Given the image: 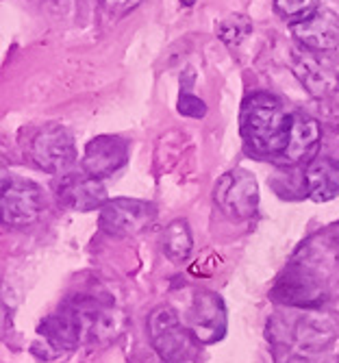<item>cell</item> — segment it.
<instances>
[{"label": "cell", "instance_id": "obj_20", "mask_svg": "<svg viewBox=\"0 0 339 363\" xmlns=\"http://www.w3.org/2000/svg\"><path fill=\"white\" fill-rule=\"evenodd\" d=\"M274 9L289 24L300 22L318 9V0H274Z\"/></svg>", "mask_w": 339, "mask_h": 363}, {"label": "cell", "instance_id": "obj_23", "mask_svg": "<svg viewBox=\"0 0 339 363\" xmlns=\"http://www.w3.org/2000/svg\"><path fill=\"white\" fill-rule=\"evenodd\" d=\"M285 363H313V361H309V359H304V357H291V359H287Z\"/></svg>", "mask_w": 339, "mask_h": 363}, {"label": "cell", "instance_id": "obj_19", "mask_svg": "<svg viewBox=\"0 0 339 363\" xmlns=\"http://www.w3.org/2000/svg\"><path fill=\"white\" fill-rule=\"evenodd\" d=\"M252 30V22L246 16H228L218 24V38L230 46L242 44Z\"/></svg>", "mask_w": 339, "mask_h": 363}, {"label": "cell", "instance_id": "obj_16", "mask_svg": "<svg viewBox=\"0 0 339 363\" xmlns=\"http://www.w3.org/2000/svg\"><path fill=\"white\" fill-rule=\"evenodd\" d=\"M304 191L316 203H328L339 196V159L316 157L304 170Z\"/></svg>", "mask_w": 339, "mask_h": 363}, {"label": "cell", "instance_id": "obj_9", "mask_svg": "<svg viewBox=\"0 0 339 363\" xmlns=\"http://www.w3.org/2000/svg\"><path fill=\"white\" fill-rule=\"evenodd\" d=\"M189 331L194 333L196 342L211 346L224 340L226 326H228V315L224 301L216 291L202 289L194 296L191 307H189Z\"/></svg>", "mask_w": 339, "mask_h": 363}, {"label": "cell", "instance_id": "obj_22", "mask_svg": "<svg viewBox=\"0 0 339 363\" xmlns=\"http://www.w3.org/2000/svg\"><path fill=\"white\" fill-rule=\"evenodd\" d=\"M142 3V0H100V5H103L109 13L113 16H122V13H128L130 9H135Z\"/></svg>", "mask_w": 339, "mask_h": 363}, {"label": "cell", "instance_id": "obj_24", "mask_svg": "<svg viewBox=\"0 0 339 363\" xmlns=\"http://www.w3.org/2000/svg\"><path fill=\"white\" fill-rule=\"evenodd\" d=\"M194 3V0H183V5H191Z\"/></svg>", "mask_w": 339, "mask_h": 363}, {"label": "cell", "instance_id": "obj_1", "mask_svg": "<svg viewBox=\"0 0 339 363\" xmlns=\"http://www.w3.org/2000/svg\"><path fill=\"white\" fill-rule=\"evenodd\" d=\"M291 128V116L277 96L250 94L240 113V133L246 148L257 157L279 159Z\"/></svg>", "mask_w": 339, "mask_h": 363}, {"label": "cell", "instance_id": "obj_3", "mask_svg": "<svg viewBox=\"0 0 339 363\" xmlns=\"http://www.w3.org/2000/svg\"><path fill=\"white\" fill-rule=\"evenodd\" d=\"M148 337L163 363H189L194 357V333L185 328L177 309L159 305L148 315Z\"/></svg>", "mask_w": 339, "mask_h": 363}, {"label": "cell", "instance_id": "obj_10", "mask_svg": "<svg viewBox=\"0 0 339 363\" xmlns=\"http://www.w3.org/2000/svg\"><path fill=\"white\" fill-rule=\"evenodd\" d=\"M81 344L77 326L65 309L50 313L38 326V342L33 344L30 352L40 359H59L72 352Z\"/></svg>", "mask_w": 339, "mask_h": 363}, {"label": "cell", "instance_id": "obj_4", "mask_svg": "<svg viewBox=\"0 0 339 363\" xmlns=\"http://www.w3.org/2000/svg\"><path fill=\"white\" fill-rule=\"evenodd\" d=\"M326 281L313 268L294 263L277 279L272 291H269V298L287 307L313 311L326 303Z\"/></svg>", "mask_w": 339, "mask_h": 363}, {"label": "cell", "instance_id": "obj_15", "mask_svg": "<svg viewBox=\"0 0 339 363\" xmlns=\"http://www.w3.org/2000/svg\"><path fill=\"white\" fill-rule=\"evenodd\" d=\"M294 74L313 98H328L339 89V74L320 52L304 50L294 55Z\"/></svg>", "mask_w": 339, "mask_h": 363}, {"label": "cell", "instance_id": "obj_25", "mask_svg": "<svg viewBox=\"0 0 339 363\" xmlns=\"http://www.w3.org/2000/svg\"><path fill=\"white\" fill-rule=\"evenodd\" d=\"M161 363H163V361H161Z\"/></svg>", "mask_w": 339, "mask_h": 363}, {"label": "cell", "instance_id": "obj_8", "mask_svg": "<svg viewBox=\"0 0 339 363\" xmlns=\"http://www.w3.org/2000/svg\"><path fill=\"white\" fill-rule=\"evenodd\" d=\"M157 218L152 203L138 198H113L100 209L98 226L111 238H135L146 230Z\"/></svg>", "mask_w": 339, "mask_h": 363}, {"label": "cell", "instance_id": "obj_7", "mask_svg": "<svg viewBox=\"0 0 339 363\" xmlns=\"http://www.w3.org/2000/svg\"><path fill=\"white\" fill-rule=\"evenodd\" d=\"M44 211V194L22 177H3V194H0V216L7 226H28L38 222Z\"/></svg>", "mask_w": 339, "mask_h": 363}, {"label": "cell", "instance_id": "obj_5", "mask_svg": "<svg viewBox=\"0 0 339 363\" xmlns=\"http://www.w3.org/2000/svg\"><path fill=\"white\" fill-rule=\"evenodd\" d=\"M30 159L48 174H70L77 166L79 155L70 130L61 124H44L30 140Z\"/></svg>", "mask_w": 339, "mask_h": 363}, {"label": "cell", "instance_id": "obj_2", "mask_svg": "<svg viewBox=\"0 0 339 363\" xmlns=\"http://www.w3.org/2000/svg\"><path fill=\"white\" fill-rule=\"evenodd\" d=\"M63 309L70 313L81 344L87 346L109 344L124 328V313L111 303L94 298V296H77L70 303H65Z\"/></svg>", "mask_w": 339, "mask_h": 363}, {"label": "cell", "instance_id": "obj_6", "mask_svg": "<svg viewBox=\"0 0 339 363\" xmlns=\"http://www.w3.org/2000/svg\"><path fill=\"white\" fill-rule=\"evenodd\" d=\"M213 201L230 220H250L259 209V185L248 170H230L220 177L213 189Z\"/></svg>", "mask_w": 339, "mask_h": 363}, {"label": "cell", "instance_id": "obj_11", "mask_svg": "<svg viewBox=\"0 0 339 363\" xmlns=\"http://www.w3.org/2000/svg\"><path fill=\"white\" fill-rule=\"evenodd\" d=\"M128 159V144L116 135H98L94 138L83 152L81 168L89 177L107 179L113 177Z\"/></svg>", "mask_w": 339, "mask_h": 363}, {"label": "cell", "instance_id": "obj_18", "mask_svg": "<svg viewBox=\"0 0 339 363\" xmlns=\"http://www.w3.org/2000/svg\"><path fill=\"white\" fill-rule=\"evenodd\" d=\"M163 252L170 261L181 263L191 255L194 240H191V230L185 220H174L170 222L163 230Z\"/></svg>", "mask_w": 339, "mask_h": 363}, {"label": "cell", "instance_id": "obj_21", "mask_svg": "<svg viewBox=\"0 0 339 363\" xmlns=\"http://www.w3.org/2000/svg\"><path fill=\"white\" fill-rule=\"evenodd\" d=\"M179 113L185 118H202L207 113V105H205V101H200L198 96L183 91L179 98Z\"/></svg>", "mask_w": 339, "mask_h": 363}, {"label": "cell", "instance_id": "obj_13", "mask_svg": "<svg viewBox=\"0 0 339 363\" xmlns=\"http://www.w3.org/2000/svg\"><path fill=\"white\" fill-rule=\"evenodd\" d=\"M59 201L74 211H96L107 203V187L103 179L83 174H63L57 185Z\"/></svg>", "mask_w": 339, "mask_h": 363}, {"label": "cell", "instance_id": "obj_14", "mask_svg": "<svg viewBox=\"0 0 339 363\" xmlns=\"http://www.w3.org/2000/svg\"><path fill=\"white\" fill-rule=\"evenodd\" d=\"M322 130L316 118L307 113H294L291 116V128L289 138L279 155V161L287 163V166H298V163H309L318 157Z\"/></svg>", "mask_w": 339, "mask_h": 363}, {"label": "cell", "instance_id": "obj_12", "mask_svg": "<svg viewBox=\"0 0 339 363\" xmlns=\"http://www.w3.org/2000/svg\"><path fill=\"white\" fill-rule=\"evenodd\" d=\"M294 38L300 42L304 50L311 52H328L339 46V20L328 9H316L300 22L291 24Z\"/></svg>", "mask_w": 339, "mask_h": 363}, {"label": "cell", "instance_id": "obj_17", "mask_svg": "<svg viewBox=\"0 0 339 363\" xmlns=\"http://www.w3.org/2000/svg\"><path fill=\"white\" fill-rule=\"evenodd\" d=\"M335 335H337L335 320L324 313H318L316 309L300 318L294 331L298 346L304 350H324L326 346L333 344Z\"/></svg>", "mask_w": 339, "mask_h": 363}]
</instances>
